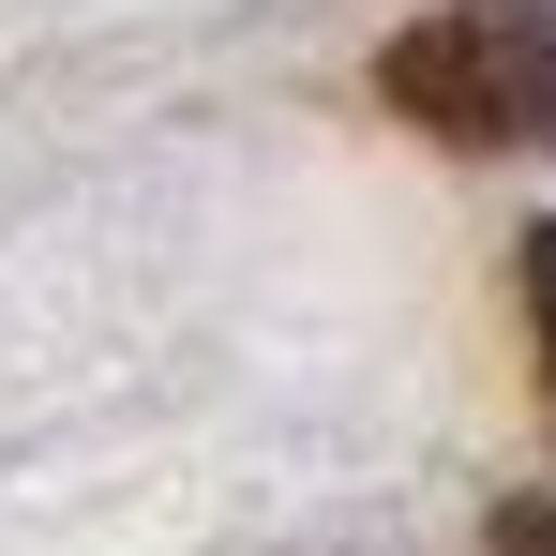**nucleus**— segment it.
<instances>
[{"mask_svg": "<svg viewBox=\"0 0 556 556\" xmlns=\"http://www.w3.org/2000/svg\"><path fill=\"white\" fill-rule=\"evenodd\" d=\"M496 556H556V496H511L496 511Z\"/></svg>", "mask_w": 556, "mask_h": 556, "instance_id": "obj_3", "label": "nucleus"}, {"mask_svg": "<svg viewBox=\"0 0 556 556\" xmlns=\"http://www.w3.org/2000/svg\"><path fill=\"white\" fill-rule=\"evenodd\" d=\"M511 286H527V331H542V406H556V226H527Z\"/></svg>", "mask_w": 556, "mask_h": 556, "instance_id": "obj_2", "label": "nucleus"}, {"mask_svg": "<svg viewBox=\"0 0 556 556\" xmlns=\"http://www.w3.org/2000/svg\"><path fill=\"white\" fill-rule=\"evenodd\" d=\"M376 91L452 151H556V0H437L376 46Z\"/></svg>", "mask_w": 556, "mask_h": 556, "instance_id": "obj_1", "label": "nucleus"}]
</instances>
